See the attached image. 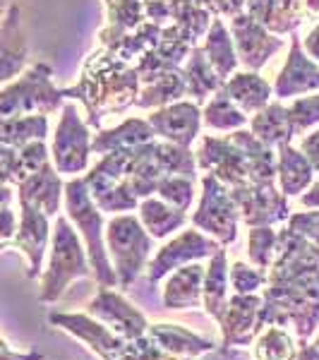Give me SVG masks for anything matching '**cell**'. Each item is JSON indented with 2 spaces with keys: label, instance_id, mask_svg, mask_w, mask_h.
Wrapping results in <instances>:
<instances>
[{
  "label": "cell",
  "instance_id": "cell-44",
  "mask_svg": "<svg viewBox=\"0 0 319 360\" xmlns=\"http://www.w3.org/2000/svg\"><path fill=\"white\" fill-rule=\"evenodd\" d=\"M291 115L295 123V132L303 135L305 130L319 125V94L315 96H300L291 103Z\"/></svg>",
  "mask_w": 319,
  "mask_h": 360
},
{
  "label": "cell",
  "instance_id": "cell-48",
  "mask_svg": "<svg viewBox=\"0 0 319 360\" xmlns=\"http://www.w3.org/2000/svg\"><path fill=\"white\" fill-rule=\"evenodd\" d=\"M247 0H216V17H235L245 13Z\"/></svg>",
  "mask_w": 319,
  "mask_h": 360
},
{
  "label": "cell",
  "instance_id": "cell-10",
  "mask_svg": "<svg viewBox=\"0 0 319 360\" xmlns=\"http://www.w3.org/2000/svg\"><path fill=\"white\" fill-rule=\"evenodd\" d=\"M240 219L250 229L254 226H276L291 219V205L288 197L278 193L274 183H247L230 188Z\"/></svg>",
  "mask_w": 319,
  "mask_h": 360
},
{
  "label": "cell",
  "instance_id": "cell-51",
  "mask_svg": "<svg viewBox=\"0 0 319 360\" xmlns=\"http://www.w3.org/2000/svg\"><path fill=\"white\" fill-rule=\"evenodd\" d=\"M300 205L303 207H310V209H317L319 207V183H315L310 188V193L300 197Z\"/></svg>",
  "mask_w": 319,
  "mask_h": 360
},
{
  "label": "cell",
  "instance_id": "cell-38",
  "mask_svg": "<svg viewBox=\"0 0 319 360\" xmlns=\"http://www.w3.org/2000/svg\"><path fill=\"white\" fill-rule=\"evenodd\" d=\"M295 356L293 336L276 327H266L254 344V360H295Z\"/></svg>",
  "mask_w": 319,
  "mask_h": 360
},
{
  "label": "cell",
  "instance_id": "cell-42",
  "mask_svg": "<svg viewBox=\"0 0 319 360\" xmlns=\"http://www.w3.org/2000/svg\"><path fill=\"white\" fill-rule=\"evenodd\" d=\"M269 281V271L259 269V266H250L245 262H233L230 266V286L235 293H254Z\"/></svg>",
  "mask_w": 319,
  "mask_h": 360
},
{
  "label": "cell",
  "instance_id": "cell-16",
  "mask_svg": "<svg viewBox=\"0 0 319 360\" xmlns=\"http://www.w3.org/2000/svg\"><path fill=\"white\" fill-rule=\"evenodd\" d=\"M310 91H319V65L305 53L303 39L293 34L291 51L276 77L274 96L278 101H286V98L310 94Z\"/></svg>",
  "mask_w": 319,
  "mask_h": 360
},
{
  "label": "cell",
  "instance_id": "cell-33",
  "mask_svg": "<svg viewBox=\"0 0 319 360\" xmlns=\"http://www.w3.org/2000/svg\"><path fill=\"white\" fill-rule=\"evenodd\" d=\"M216 15L211 10L197 5L195 0H171V25L181 32V37L190 46H197L211 29Z\"/></svg>",
  "mask_w": 319,
  "mask_h": 360
},
{
  "label": "cell",
  "instance_id": "cell-39",
  "mask_svg": "<svg viewBox=\"0 0 319 360\" xmlns=\"http://www.w3.org/2000/svg\"><path fill=\"white\" fill-rule=\"evenodd\" d=\"M276 248L278 233L271 226H254V229H250V236H247V257H250L254 266L269 271V266L276 257Z\"/></svg>",
  "mask_w": 319,
  "mask_h": 360
},
{
  "label": "cell",
  "instance_id": "cell-47",
  "mask_svg": "<svg viewBox=\"0 0 319 360\" xmlns=\"http://www.w3.org/2000/svg\"><path fill=\"white\" fill-rule=\"evenodd\" d=\"M300 152H303L307 159H310L312 168H315V173L319 176V130H315L312 135H307L300 139Z\"/></svg>",
  "mask_w": 319,
  "mask_h": 360
},
{
  "label": "cell",
  "instance_id": "cell-46",
  "mask_svg": "<svg viewBox=\"0 0 319 360\" xmlns=\"http://www.w3.org/2000/svg\"><path fill=\"white\" fill-rule=\"evenodd\" d=\"M10 200H13V190H10V185H3V250L10 245V240L20 229V224H15V212L10 207Z\"/></svg>",
  "mask_w": 319,
  "mask_h": 360
},
{
  "label": "cell",
  "instance_id": "cell-21",
  "mask_svg": "<svg viewBox=\"0 0 319 360\" xmlns=\"http://www.w3.org/2000/svg\"><path fill=\"white\" fill-rule=\"evenodd\" d=\"M51 159V152L46 147V139L29 142L27 147H0V173H3V185H20L22 180L44 168Z\"/></svg>",
  "mask_w": 319,
  "mask_h": 360
},
{
  "label": "cell",
  "instance_id": "cell-45",
  "mask_svg": "<svg viewBox=\"0 0 319 360\" xmlns=\"http://www.w3.org/2000/svg\"><path fill=\"white\" fill-rule=\"evenodd\" d=\"M288 229H293L295 233H300L307 240H312L319 245V207L317 212H295L288 219Z\"/></svg>",
  "mask_w": 319,
  "mask_h": 360
},
{
  "label": "cell",
  "instance_id": "cell-5",
  "mask_svg": "<svg viewBox=\"0 0 319 360\" xmlns=\"http://www.w3.org/2000/svg\"><path fill=\"white\" fill-rule=\"evenodd\" d=\"M91 262L89 252L82 248L79 236L72 231L67 217H56L53 236H51V262L48 271L44 276L39 300L41 303H53L65 293V288L74 278L89 276Z\"/></svg>",
  "mask_w": 319,
  "mask_h": 360
},
{
  "label": "cell",
  "instance_id": "cell-3",
  "mask_svg": "<svg viewBox=\"0 0 319 360\" xmlns=\"http://www.w3.org/2000/svg\"><path fill=\"white\" fill-rule=\"evenodd\" d=\"M65 209L67 219L82 231V238L86 243V252H89L91 269L96 274V281L101 288H111L118 283V274L108 262L106 245H103V238L106 231L103 229V217L101 209L91 197V190L86 185L84 178H70L65 183Z\"/></svg>",
  "mask_w": 319,
  "mask_h": 360
},
{
  "label": "cell",
  "instance_id": "cell-32",
  "mask_svg": "<svg viewBox=\"0 0 319 360\" xmlns=\"http://www.w3.org/2000/svg\"><path fill=\"white\" fill-rule=\"evenodd\" d=\"M202 49H204L209 63H211L214 70H216L219 77H221L223 82H226V79H230V75H235L240 58H237V51H235L233 34L226 29L221 17H216V20H214L211 29H209V34L204 37Z\"/></svg>",
  "mask_w": 319,
  "mask_h": 360
},
{
  "label": "cell",
  "instance_id": "cell-27",
  "mask_svg": "<svg viewBox=\"0 0 319 360\" xmlns=\"http://www.w3.org/2000/svg\"><path fill=\"white\" fill-rule=\"evenodd\" d=\"M147 334L159 344L164 351L173 353V356H183V358H197L202 353H211L216 344L211 339H202L200 334H193L190 329L181 327V324H149Z\"/></svg>",
  "mask_w": 319,
  "mask_h": 360
},
{
  "label": "cell",
  "instance_id": "cell-28",
  "mask_svg": "<svg viewBox=\"0 0 319 360\" xmlns=\"http://www.w3.org/2000/svg\"><path fill=\"white\" fill-rule=\"evenodd\" d=\"M315 168L293 144L278 147V188L286 197H295L315 185Z\"/></svg>",
  "mask_w": 319,
  "mask_h": 360
},
{
  "label": "cell",
  "instance_id": "cell-7",
  "mask_svg": "<svg viewBox=\"0 0 319 360\" xmlns=\"http://www.w3.org/2000/svg\"><path fill=\"white\" fill-rule=\"evenodd\" d=\"M237 221H240V209L230 195V188L211 173H204L202 200L193 214V226L216 238L221 245H230L237 240Z\"/></svg>",
  "mask_w": 319,
  "mask_h": 360
},
{
  "label": "cell",
  "instance_id": "cell-40",
  "mask_svg": "<svg viewBox=\"0 0 319 360\" xmlns=\"http://www.w3.org/2000/svg\"><path fill=\"white\" fill-rule=\"evenodd\" d=\"M156 195L164 202H168L171 207L181 209V212H188L190 205L195 200V178L188 176H168L161 180Z\"/></svg>",
  "mask_w": 319,
  "mask_h": 360
},
{
  "label": "cell",
  "instance_id": "cell-22",
  "mask_svg": "<svg viewBox=\"0 0 319 360\" xmlns=\"http://www.w3.org/2000/svg\"><path fill=\"white\" fill-rule=\"evenodd\" d=\"M204 276L207 266L197 262L185 264L173 271L164 288L166 310H185V307L200 305V300H204Z\"/></svg>",
  "mask_w": 319,
  "mask_h": 360
},
{
  "label": "cell",
  "instance_id": "cell-30",
  "mask_svg": "<svg viewBox=\"0 0 319 360\" xmlns=\"http://www.w3.org/2000/svg\"><path fill=\"white\" fill-rule=\"evenodd\" d=\"M228 281H230V269L226 266V250L221 248L207 266L204 276V310L211 319H216L221 324V319L228 310Z\"/></svg>",
  "mask_w": 319,
  "mask_h": 360
},
{
  "label": "cell",
  "instance_id": "cell-13",
  "mask_svg": "<svg viewBox=\"0 0 319 360\" xmlns=\"http://www.w3.org/2000/svg\"><path fill=\"white\" fill-rule=\"evenodd\" d=\"M86 312L106 324L108 329H113L118 336H123L125 341H135L149 329L147 317L132 303H127L120 293L108 291V288H101L96 293V298L86 305Z\"/></svg>",
  "mask_w": 319,
  "mask_h": 360
},
{
  "label": "cell",
  "instance_id": "cell-6",
  "mask_svg": "<svg viewBox=\"0 0 319 360\" xmlns=\"http://www.w3.org/2000/svg\"><path fill=\"white\" fill-rule=\"evenodd\" d=\"M63 89L53 84V68L48 63H34L15 82H8L0 91V115L17 118L29 113H53L60 108Z\"/></svg>",
  "mask_w": 319,
  "mask_h": 360
},
{
  "label": "cell",
  "instance_id": "cell-23",
  "mask_svg": "<svg viewBox=\"0 0 319 360\" xmlns=\"http://www.w3.org/2000/svg\"><path fill=\"white\" fill-rule=\"evenodd\" d=\"M103 5H106V27L98 34L103 49H113L120 39L147 22L144 0H103Z\"/></svg>",
  "mask_w": 319,
  "mask_h": 360
},
{
  "label": "cell",
  "instance_id": "cell-9",
  "mask_svg": "<svg viewBox=\"0 0 319 360\" xmlns=\"http://www.w3.org/2000/svg\"><path fill=\"white\" fill-rule=\"evenodd\" d=\"M223 245L211 236H202L200 231H183L181 236H176L173 240H168L164 248L156 252V257L147 266V283L161 281L166 274H173L176 269H181L185 264L200 262V259H211Z\"/></svg>",
  "mask_w": 319,
  "mask_h": 360
},
{
  "label": "cell",
  "instance_id": "cell-1",
  "mask_svg": "<svg viewBox=\"0 0 319 360\" xmlns=\"http://www.w3.org/2000/svg\"><path fill=\"white\" fill-rule=\"evenodd\" d=\"M139 77L137 68L123 60L111 49H98L86 58L82 77L74 86L63 89L65 98H77L84 103L91 127L101 125V118L108 113H120L139 98Z\"/></svg>",
  "mask_w": 319,
  "mask_h": 360
},
{
  "label": "cell",
  "instance_id": "cell-20",
  "mask_svg": "<svg viewBox=\"0 0 319 360\" xmlns=\"http://www.w3.org/2000/svg\"><path fill=\"white\" fill-rule=\"evenodd\" d=\"M60 190H63L60 173L53 166V161H48L44 168H39L37 173H32V176L17 185V200L39 207L48 217H58L60 197H63Z\"/></svg>",
  "mask_w": 319,
  "mask_h": 360
},
{
  "label": "cell",
  "instance_id": "cell-19",
  "mask_svg": "<svg viewBox=\"0 0 319 360\" xmlns=\"http://www.w3.org/2000/svg\"><path fill=\"white\" fill-rule=\"evenodd\" d=\"M27 65V39L22 27L20 3L8 0V8L3 13V27H0V79L5 84L13 82V77Z\"/></svg>",
  "mask_w": 319,
  "mask_h": 360
},
{
  "label": "cell",
  "instance_id": "cell-26",
  "mask_svg": "<svg viewBox=\"0 0 319 360\" xmlns=\"http://www.w3.org/2000/svg\"><path fill=\"white\" fill-rule=\"evenodd\" d=\"M156 137L154 127L149 120L144 118H127L125 123H120L113 130H101L94 137V154L103 156L111 152H127V149L142 147V144L152 142Z\"/></svg>",
  "mask_w": 319,
  "mask_h": 360
},
{
  "label": "cell",
  "instance_id": "cell-8",
  "mask_svg": "<svg viewBox=\"0 0 319 360\" xmlns=\"http://www.w3.org/2000/svg\"><path fill=\"white\" fill-rule=\"evenodd\" d=\"M91 144L94 139L89 135V123H84L74 103H65L53 132V144H51V159L58 173L63 176L84 173L89 168V154L94 152Z\"/></svg>",
  "mask_w": 319,
  "mask_h": 360
},
{
  "label": "cell",
  "instance_id": "cell-14",
  "mask_svg": "<svg viewBox=\"0 0 319 360\" xmlns=\"http://www.w3.org/2000/svg\"><path fill=\"white\" fill-rule=\"evenodd\" d=\"M51 324H58L60 329H65L72 336L82 339L91 351L96 353L101 360H120L125 353L127 341L123 336L111 334V329L103 322H98L96 317L86 315H72V312H51L48 315Z\"/></svg>",
  "mask_w": 319,
  "mask_h": 360
},
{
  "label": "cell",
  "instance_id": "cell-34",
  "mask_svg": "<svg viewBox=\"0 0 319 360\" xmlns=\"http://www.w3.org/2000/svg\"><path fill=\"white\" fill-rule=\"evenodd\" d=\"M139 221L156 240H161V238L171 236L173 231H181L188 224V214L171 207L161 197H147L139 202Z\"/></svg>",
  "mask_w": 319,
  "mask_h": 360
},
{
  "label": "cell",
  "instance_id": "cell-24",
  "mask_svg": "<svg viewBox=\"0 0 319 360\" xmlns=\"http://www.w3.org/2000/svg\"><path fill=\"white\" fill-rule=\"evenodd\" d=\"M223 94L235 103L240 111L245 113H259L266 108L274 98V86L259 77L254 70L247 72H235L230 79H226Z\"/></svg>",
  "mask_w": 319,
  "mask_h": 360
},
{
  "label": "cell",
  "instance_id": "cell-52",
  "mask_svg": "<svg viewBox=\"0 0 319 360\" xmlns=\"http://www.w3.org/2000/svg\"><path fill=\"white\" fill-rule=\"evenodd\" d=\"M197 5H202V8H207V10H211L214 15H216V0H195Z\"/></svg>",
  "mask_w": 319,
  "mask_h": 360
},
{
  "label": "cell",
  "instance_id": "cell-31",
  "mask_svg": "<svg viewBox=\"0 0 319 360\" xmlns=\"http://www.w3.org/2000/svg\"><path fill=\"white\" fill-rule=\"evenodd\" d=\"M183 96H188V82H185L183 68L178 70H166L159 77H154L152 82L144 84V89L139 91V98L135 106L137 108H164L171 103L183 101Z\"/></svg>",
  "mask_w": 319,
  "mask_h": 360
},
{
  "label": "cell",
  "instance_id": "cell-35",
  "mask_svg": "<svg viewBox=\"0 0 319 360\" xmlns=\"http://www.w3.org/2000/svg\"><path fill=\"white\" fill-rule=\"evenodd\" d=\"M46 135H48V115L46 113L3 118V125H0V142H3L5 147L22 149V147H27L29 142L46 139Z\"/></svg>",
  "mask_w": 319,
  "mask_h": 360
},
{
  "label": "cell",
  "instance_id": "cell-36",
  "mask_svg": "<svg viewBox=\"0 0 319 360\" xmlns=\"http://www.w3.org/2000/svg\"><path fill=\"white\" fill-rule=\"evenodd\" d=\"M202 118H204V125L214 132H235V130H242L245 125H250L247 113L240 111V108L223 94V89L204 103Z\"/></svg>",
  "mask_w": 319,
  "mask_h": 360
},
{
  "label": "cell",
  "instance_id": "cell-43",
  "mask_svg": "<svg viewBox=\"0 0 319 360\" xmlns=\"http://www.w3.org/2000/svg\"><path fill=\"white\" fill-rule=\"evenodd\" d=\"M120 360H195V358H181L173 356V353L164 351L152 336H139L135 341H127L125 353L120 356Z\"/></svg>",
  "mask_w": 319,
  "mask_h": 360
},
{
  "label": "cell",
  "instance_id": "cell-2",
  "mask_svg": "<svg viewBox=\"0 0 319 360\" xmlns=\"http://www.w3.org/2000/svg\"><path fill=\"white\" fill-rule=\"evenodd\" d=\"M197 166L216 176L228 188L278 180V154L252 130H235L228 137H202Z\"/></svg>",
  "mask_w": 319,
  "mask_h": 360
},
{
  "label": "cell",
  "instance_id": "cell-17",
  "mask_svg": "<svg viewBox=\"0 0 319 360\" xmlns=\"http://www.w3.org/2000/svg\"><path fill=\"white\" fill-rule=\"evenodd\" d=\"M22 209V219H20V229L15 236V245L17 250L27 255L29 259V278H37L41 271V262L46 255V245H48V236H51V224H48V214H44L39 207L29 205V202L20 200Z\"/></svg>",
  "mask_w": 319,
  "mask_h": 360
},
{
  "label": "cell",
  "instance_id": "cell-18",
  "mask_svg": "<svg viewBox=\"0 0 319 360\" xmlns=\"http://www.w3.org/2000/svg\"><path fill=\"white\" fill-rule=\"evenodd\" d=\"M264 298L254 293H235L228 303V310L221 319L223 346H250V341L257 336L259 310H262Z\"/></svg>",
  "mask_w": 319,
  "mask_h": 360
},
{
  "label": "cell",
  "instance_id": "cell-4",
  "mask_svg": "<svg viewBox=\"0 0 319 360\" xmlns=\"http://www.w3.org/2000/svg\"><path fill=\"white\" fill-rule=\"evenodd\" d=\"M154 240L156 238L144 229L135 214H118L106 224V248L111 250L113 269L123 291H130L139 274L149 266Z\"/></svg>",
  "mask_w": 319,
  "mask_h": 360
},
{
  "label": "cell",
  "instance_id": "cell-50",
  "mask_svg": "<svg viewBox=\"0 0 319 360\" xmlns=\"http://www.w3.org/2000/svg\"><path fill=\"white\" fill-rule=\"evenodd\" d=\"M3 360H44L41 353H13V348L3 341Z\"/></svg>",
  "mask_w": 319,
  "mask_h": 360
},
{
  "label": "cell",
  "instance_id": "cell-15",
  "mask_svg": "<svg viewBox=\"0 0 319 360\" xmlns=\"http://www.w3.org/2000/svg\"><path fill=\"white\" fill-rule=\"evenodd\" d=\"M147 120L152 123L156 135L166 142L178 144V147H190L200 137V130L204 125L200 103L195 101H178L171 106L156 108Z\"/></svg>",
  "mask_w": 319,
  "mask_h": 360
},
{
  "label": "cell",
  "instance_id": "cell-25",
  "mask_svg": "<svg viewBox=\"0 0 319 360\" xmlns=\"http://www.w3.org/2000/svg\"><path fill=\"white\" fill-rule=\"evenodd\" d=\"M250 130L257 135L266 147L278 149L283 144H291L295 132V123L291 108L283 106L278 101H271L269 106L262 108L259 113H254V118L250 120Z\"/></svg>",
  "mask_w": 319,
  "mask_h": 360
},
{
  "label": "cell",
  "instance_id": "cell-49",
  "mask_svg": "<svg viewBox=\"0 0 319 360\" xmlns=\"http://www.w3.org/2000/svg\"><path fill=\"white\" fill-rule=\"evenodd\" d=\"M303 49L312 60L319 63V25H315L307 32V37L303 39Z\"/></svg>",
  "mask_w": 319,
  "mask_h": 360
},
{
  "label": "cell",
  "instance_id": "cell-41",
  "mask_svg": "<svg viewBox=\"0 0 319 360\" xmlns=\"http://www.w3.org/2000/svg\"><path fill=\"white\" fill-rule=\"evenodd\" d=\"M94 202L98 205L101 212L108 214H120V212H132V209L139 207V197L135 195V190L130 188V183H120L113 185V188H106L101 193H94Z\"/></svg>",
  "mask_w": 319,
  "mask_h": 360
},
{
  "label": "cell",
  "instance_id": "cell-29",
  "mask_svg": "<svg viewBox=\"0 0 319 360\" xmlns=\"http://www.w3.org/2000/svg\"><path fill=\"white\" fill-rule=\"evenodd\" d=\"M185 82H188V96H195V103H207L214 94L223 89V79L219 77V72L209 63L202 46H195L193 53H190L188 63L183 68Z\"/></svg>",
  "mask_w": 319,
  "mask_h": 360
},
{
  "label": "cell",
  "instance_id": "cell-37",
  "mask_svg": "<svg viewBox=\"0 0 319 360\" xmlns=\"http://www.w3.org/2000/svg\"><path fill=\"white\" fill-rule=\"evenodd\" d=\"M161 37H164V27L147 20L144 25H139L135 32H130L127 37L120 39L111 51H115L123 60L132 63V60H139L142 56H147L152 49H156Z\"/></svg>",
  "mask_w": 319,
  "mask_h": 360
},
{
  "label": "cell",
  "instance_id": "cell-53",
  "mask_svg": "<svg viewBox=\"0 0 319 360\" xmlns=\"http://www.w3.org/2000/svg\"><path fill=\"white\" fill-rule=\"evenodd\" d=\"M315 346H317V348H319V336H317V341H315Z\"/></svg>",
  "mask_w": 319,
  "mask_h": 360
},
{
  "label": "cell",
  "instance_id": "cell-11",
  "mask_svg": "<svg viewBox=\"0 0 319 360\" xmlns=\"http://www.w3.org/2000/svg\"><path fill=\"white\" fill-rule=\"evenodd\" d=\"M230 34H233L235 51L240 63L247 70H262L266 63L283 49V39L271 34L264 25H259L252 15L240 13L230 17Z\"/></svg>",
  "mask_w": 319,
  "mask_h": 360
},
{
  "label": "cell",
  "instance_id": "cell-12",
  "mask_svg": "<svg viewBox=\"0 0 319 360\" xmlns=\"http://www.w3.org/2000/svg\"><path fill=\"white\" fill-rule=\"evenodd\" d=\"M245 13L271 34L283 37L295 34L303 22L319 17V0H247Z\"/></svg>",
  "mask_w": 319,
  "mask_h": 360
}]
</instances>
